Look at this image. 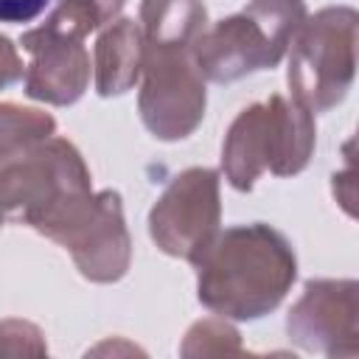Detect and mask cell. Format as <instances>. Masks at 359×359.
Segmentation results:
<instances>
[{"label":"cell","instance_id":"1","mask_svg":"<svg viewBox=\"0 0 359 359\" xmlns=\"http://www.w3.org/2000/svg\"><path fill=\"white\" fill-rule=\"evenodd\" d=\"M191 264L199 303L227 320L275 311L297 278L292 241L264 222L219 230Z\"/></svg>","mask_w":359,"mask_h":359},{"label":"cell","instance_id":"2","mask_svg":"<svg viewBox=\"0 0 359 359\" xmlns=\"http://www.w3.org/2000/svg\"><path fill=\"white\" fill-rule=\"evenodd\" d=\"M314 143V112L294 98L269 95L233 118L222 143L224 180L236 191H252L266 171L275 177H294L309 165Z\"/></svg>","mask_w":359,"mask_h":359},{"label":"cell","instance_id":"3","mask_svg":"<svg viewBox=\"0 0 359 359\" xmlns=\"http://www.w3.org/2000/svg\"><path fill=\"white\" fill-rule=\"evenodd\" d=\"M90 191V168L67 137L50 135L0 149V222L28 224L42 236Z\"/></svg>","mask_w":359,"mask_h":359},{"label":"cell","instance_id":"4","mask_svg":"<svg viewBox=\"0 0 359 359\" xmlns=\"http://www.w3.org/2000/svg\"><path fill=\"white\" fill-rule=\"evenodd\" d=\"M306 17L303 0H250L241 11L208 25L194 48L205 81L233 84L278 67Z\"/></svg>","mask_w":359,"mask_h":359},{"label":"cell","instance_id":"5","mask_svg":"<svg viewBox=\"0 0 359 359\" xmlns=\"http://www.w3.org/2000/svg\"><path fill=\"white\" fill-rule=\"evenodd\" d=\"M356 25L351 6H325L303 20L292 45L286 84L309 112H328L345 101L356 76Z\"/></svg>","mask_w":359,"mask_h":359},{"label":"cell","instance_id":"6","mask_svg":"<svg viewBox=\"0 0 359 359\" xmlns=\"http://www.w3.org/2000/svg\"><path fill=\"white\" fill-rule=\"evenodd\" d=\"M104 20L90 0H59L48 20L22 34L31 56L25 65V95L50 107L76 104L90 87V50L84 39Z\"/></svg>","mask_w":359,"mask_h":359},{"label":"cell","instance_id":"7","mask_svg":"<svg viewBox=\"0 0 359 359\" xmlns=\"http://www.w3.org/2000/svg\"><path fill=\"white\" fill-rule=\"evenodd\" d=\"M196 39H146L137 112L151 137L185 140L205 118L208 90L194 56Z\"/></svg>","mask_w":359,"mask_h":359},{"label":"cell","instance_id":"8","mask_svg":"<svg viewBox=\"0 0 359 359\" xmlns=\"http://www.w3.org/2000/svg\"><path fill=\"white\" fill-rule=\"evenodd\" d=\"M42 236L65 247L76 269L93 283H115L129 272L132 236L126 230L121 194L112 188L79 196Z\"/></svg>","mask_w":359,"mask_h":359},{"label":"cell","instance_id":"9","mask_svg":"<svg viewBox=\"0 0 359 359\" xmlns=\"http://www.w3.org/2000/svg\"><path fill=\"white\" fill-rule=\"evenodd\" d=\"M219 171L194 165L180 171L149 210V236L160 252L194 261L222 230Z\"/></svg>","mask_w":359,"mask_h":359},{"label":"cell","instance_id":"10","mask_svg":"<svg viewBox=\"0 0 359 359\" xmlns=\"http://www.w3.org/2000/svg\"><path fill=\"white\" fill-rule=\"evenodd\" d=\"M359 286L351 278L306 280L286 314L289 339L309 353L353 359L359 353Z\"/></svg>","mask_w":359,"mask_h":359},{"label":"cell","instance_id":"11","mask_svg":"<svg viewBox=\"0 0 359 359\" xmlns=\"http://www.w3.org/2000/svg\"><path fill=\"white\" fill-rule=\"evenodd\" d=\"M143 70V31L132 17L109 20L93 50V79L101 98L129 93L140 81Z\"/></svg>","mask_w":359,"mask_h":359},{"label":"cell","instance_id":"12","mask_svg":"<svg viewBox=\"0 0 359 359\" xmlns=\"http://www.w3.org/2000/svg\"><path fill=\"white\" fill-rule=\"evenodd\" d=\"M182 356H241L247 348L241 345V334L236 325H230L227 317H205L196 320L180 345Z\"/></svg>","mask_w":359,"mask_h":359},{"label":"cell","instance_id":"13","mask_svg":"<svg viewBox=\"0 0 359 359\" xmlns=\"http://www.w3.org/2000/svg\"><path fill=\"white\" fill-rule=\"evenodd\" d=\"M50 135H56V121L48 112L11 101L0 104V149L42 140Z\"/></svg>","mask_w":359,"mask_h":359},{"label":"cell","instance_id":"14","mask_svg":"<svg viewBox=\"0 0 359 359\" xmlns=\"http://www.w3.org/2000/svg\"><path fill=\"white\" fill-rule=\"evenodd\" d=\"M48 342L39 325L28 320H0V356H45Z\"/></svg>","mask_w":359,"mask_h":359},{"label":"cell","instance_id":"15","mask_svg":"<svg viewBox=\"0 0 359 359\" xmlns=\"http://www.w3.org/2000/svg\"><path fill=\"white\" fill-rule=\"evenodd\" d=\"M22 76H25V65L20 59L17 45L8 36H0V93L14 81H20Z\"/></svg>","mask_w":359,"mask_h":359},{"label":"cell","instance_id":"16","mask_svg":"<svg viewBox=\"0 0 359 359\" xmlns=\"http://www.w3.org/2000/svg\"><path fill=\"white\" fill-rule=\"evenodd\" d=\"M50 0H0V22H31Z\"/></svg>","mask_w":359,"mask_h":359},{"label":"cell","instance_id":"17","mask_svg":"<svg viewBox=\"0 0 359 359\" xmlns=\"http://www.w3.org/2000/svg\"><path fill=\"white\" fill-rule=\"evenodd\" d=\"M95 8H98V14H101V20H104V25L109 22V20H115L118 17V11L123 8V3L126 0H90Z\"/></svg>","mask_w":359,"mask_h":359},{"label":"cell","instance_id":"18","mask_svg":"<svg viewBox=\"0 0 359 359\" xmlns=\"http://www.w3.org/2000/svg\"><path fill=\"white\" fill-rule=\"evenodd\" d=\"M0 224H3V222H0Z\"/></svg>","mask_w":359,"mask_h":359}]
</instances>
